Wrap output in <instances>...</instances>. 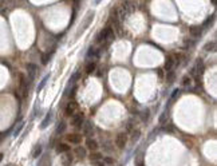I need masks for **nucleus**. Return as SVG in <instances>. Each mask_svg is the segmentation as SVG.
<instances>
[{"label":"nucleus","mask_w":217,"mask_h":166,"mask_svg":"<svg viewBox=\"0 0 217 166\" xmlns=\"http://www.w3.org/2000/svg\"><path fill=\"white\" fill-rule=\"evenodd\" d=\"M114 37V31L110 27H104L96 36V43H103V42H110Z\"/></svg>","instance_id":"nucleus-1"},{"label":"nucleus","mask_w":217,"mask_h":166,"mask_svg":"<svg viewBox=\"0 0 217 166\" xmlns=\"http://www.w3.org/2000/svg\"><path fill=\"white\" fill-rule=\"evenodd\" d=\"M202 72H204V62H202V59H197L196 63H194V66H193V68L190 70V74L200 76Z\"/></svg>","instance_id":"nucleus-2"},{"label":"nucleus","mask_w":217,"mask_h":166,"mask_svg":"<svg viewBox=\"0 0 217 166\" xmlns=\"http://www.w3.org/2000/svg\"><path fill=\"white\" fill-rule=\"evenodd\" d=\"M77 109H78V104L77 102H68V103L66 104V109H64V114L67 115V117H71V115H75V112H77Z\"/></svg>","instance_id":"nucleus-3"},{"label":"nucleus","mask_w":217,"mask_h":166,"mask_svg":"<svg viewBox=\"0 0 217 166\" xmlns=\"http://www.w3.org/2000/svg\"><path fill=\"white\" fill-rule=\"evenodd\" d=\"M83 123H85V115H83L82 112H79V114H75L74 118H72V120H71V125L74 126V127L79 129V127H82Z\"/></svg>","instance_id":"nucleus-4"},{"label":"nucleus","mask_w":217,"mask_h":166,"mask_svg":"<svg viewBox=\"0 0 217 166\" xmlns=\"http://www.w3.org/2000/svg\"><path fill=\"white\" fill-rule=\"evenodd\" d=\"M127 143V135L125 133H121L117 135V139H115V145H117L118 149H123Z\"/></svg>","instance_id":"nucleus-5"},{"label":"nucleus","mask_w":217,"mask_h":166,"mask_svg":"<svg viewBox=\"0 0 217 166\" xmlns=\"http://www.w3.org/2000/svg\"><path fill=\"white\" fill-rule=\"evenodd\" d=\"M26 68H27V74H28L29 82H32V80L35 79V75H36V72H38V66H36V64H34V63H28Z\"/></svg>","instance_id":"nucleus-6"},{"label":"nucleus","mask_w":217,"mask_h":166,"mask_svg":"<svg viewBox=\"0 0 217 166\" xmlns=\"http://www.w3.org/2000/svg\"><path fill=\"white\" fill-rule=\"evenodd\" d=\"M66 141L67 142H71V143H74V145H79L80 142H82V135H80V134H75V133L67 134V135H66Z\"/></svg>","instance_id":"nucleus-7"},{"label":"nucleus","mask_w":217,"mask_h":166,"mask_svg":"<svg viewBox=\"0 0 217 166\" xmlns=\"http://www.w3.org/2000/svg\"><path fill=\"white\" fill-rule=\"evenodd\" d=\"M20 91L23 94V96L26 98L27 94H28V82H27L26 76L23 74H20Z\"/></svg>","instance_id":"nucleus-8"},{"label":"nucleus","mask_w":217,"mask_h":166,"mask_svg":"<svg viewBox=\"0 0 217 166\" xmlns=\"http://www.w3.org/2000/svg\"><path fill=\"white\" fill-rule=\"evenodd\" d=\"M129 7H130V3L125 1L122 5H121L119 10H118V12H119L118 15H121V18L122 19H125V18H127L129 16V12H130V11H129Z\"/></svg>","instance_id":"nucleus-9"},{"label":"nucleus","mask_w":217,"mask_h":166,"mask_svg":"<svg viewBox=\"0 0 217 166\" xmlns=\"http://www.w3.org/2000/svg\"><path fill=\"white\" fill-rule=\"evenodd\" d=\"M93 19H94V13H93V12H90V13H88V15H87V18L85 19V23H83V27H80V28L78 29V32H77V36H79L80 31L83 32L86 28H87L88 26H90V23H91V21H93Z\"/></svg>","instance_id":"nucleus-10"},{"label":"nucleus","mask_w":217,"mask_h":166,"mask_svg":"<svg viewBox=\"0 0 217 166\" xmlns=\"http://www.w3.org/2000/svg\"><path fill=\"white\" fill-rule=\"evenodd\" d=\"M82 131H83V135H90V134H93L94 133L93 123L88 122V120H85V123L82 125Z\"/></svg>","instance_id":"nucleus-11"},{"label":"nucleus","mask_w":217,"mask_h":166,"mask_svg":"<svg viewBox=\"0 0 217 166\" xmlns=\"http://www.w3.org/2000/svg\"><path fill=\"white\" fill-rule=\"evenodd\" d=\"M174 66H176V62H174V58L173 56H168L165 60V70L166 71H173Z\"/></svg>","instance_id":"nucleus-12"},{"label":"nucleus","mask_w":217,"mask_h":166,"mask_svg":"<svg viewBox=\"0 0 217 166\" xmlns=\"http://www.w3.org/2000/svg\"><path fill=\"white\" fill-rule=\"evenodd\" d=\"M189 31H190V35H192L193 37H200L201 34H202V27H200V26H192L189 28Z\"/></svg>","instance_id":"nucleus-13"},{"label":"nucleus","mask_w":217,"mask_h":166,"mask_svg":"<svg viewBox=\"0 0 217 166\" xmlns=\"http://www.w3.org/2000/svg\"><path fill=\"white\" fill-rule=\"evenodd\" d=\"M86 146H87L88 150H91V151H95V150L98 149V142H96L95 139L88 138L87 141H86Z\"/></svg>","instance_id":"nucleus-14"},{"label":"nucleus","mask_w":217,"mask_h":166,"mask_svg":"<svg viewBox=\"0 0 217 166\" xmlns=\"http://www.w3.org/2000/svg\"><path fill=\"white\" fill-rule=\"evenodd\" d=\"M51 119H52V111L47 112V115H46V117H44V119H43V122L40 123V129H46V127H47V126L50 125Z\"/></svg>","instance_id":"nucleus-15"},{"label":"nucleus","mask_w":217,"mask_h":166,"mask_svg":"<svg viewBox=\"0 0 217 166\" xmlns=\"http://www.w3.org/2000/svg\"><path fill=\"white\" fill-rule=\"evenodd\" d=\"M38 166H51V157L48 154H44L40 159V162L38 163Z\"/></svg>","instance_id":"nucleus-16"},{"label":"nucleus","mask_w":217,"mask_h":166,"mask_svg":"<svg viewBox=\"0 0 217 166\" xmlns=\"http://www.w3.org/2000/svg\"><path fill=\"white\" fill-rule=\"evenodd\" d=\"M99 55H101V54H99V51L96 50L95 47H93V46H91V47L88 48L87 54H86V58H93V56H95V58H99Z\"/></svg>","instance_id":"nucleus-17"},{"label":"nucleus","mask_w":217,"mask_h":166,"mask_svg":"<svg viewBox=\"0 0 217 166\" xmlns=\"http://www.w3.org/2000/svg\"><path fill=\"white\" fill-rule=\"evenodd\" d=\"M90 159L93 161V162H98V161L103 159V155H102V153L94 151V153H91V154H90Z\"/></svg>","instance_id":"nucleus-18"},{"label":"nucleus","mask_w":217,"mask_h":166,"mask_svg":"<svg viewBox=\"0 0 217 166\" xmlns=\"http://www.w3.org/2000/svg\"><path fill=\"white\" fill-rule=\"evenodd\" d=\"M56 151L58 153H68L70 151V146L67 143H58V146H56Z\"/></svg>","instance_id":"nucleus-19"},{"label":"nucleus","mask_w":217,"mask_h":166,"mask_svg":"<svg viewBox=\"0 0 217 166\" xmlns=\"http://www.w3.org/2000/svg\"><path fill=\"white\" fill-rule=\"evenodd\" d=\"M96 70V64L94 63V62H90V63H87L86 64V68H85V71L87 72V74H93L94 71Z\"/></svg>","instance_id":"nucleus-20"},{"label":"nucleus","mask_w":217,"mask_h":166,"mask_svg":"<svg viewBox=\"0 0 217 166\" xmlns=\"http://www.w3.org/2000/svg\"><path fill=\"white\" fill-rule=\"evenodd\" d=\"M139 115H141V120L142 122H147L149 120V118H150V110H143V111H141V112H138Z\"/></svg>","instance_id":"nucleus-21"},{"label":"nucleus","mask_w":217,"mask_h":166,"mask_svg":"<svg viewBox=\"0 0 217 166\" xmlns=\"http://www.w3.org/2000/svg\"><path fill=\"white\" fill-rule=\"evenodd\" d=\"M40 154H42V145H36V146L32 149V157L38 158Z\"/></svg>","instance_id":"nucleus-22"},{"label":"nucleus","mask_w":217,"mask_h":166,"mask_svg":"<svg viewBox=\"0 0 217 166\" xmlns=\"http://www.w3.org/2000/svg\"><path fill=\"white\" fill-rule=\"evenodd\" d=\"M75 153H77V157L78 158H85L86 157V149L85 147H77L75 149Z\"/></svg>","instance_id":"nucleus-23"},{"label":"nucleus","mask_w":217,"mask_h":166,"mask_svg":"<svg viewBox=\"0 0 217 166\" xmlns=\"http://www.w3.org/2000/svg\"><path fill=\"white\" fill-rule=\"evenodd\" d=\"M205 51H208V52H213V51H216V43L214 42H209L205 44Z\"/></svg>","instance_id":"nucleus-24"},{"label":"nucleus","mask_w":217,"mask_h":166,"mask_svg":"<svg viewBox=\"0 0 217 166\" xmlns=\"http://www.w3.org/2000/svg\"><path fill=\"white\" fill-rule=\"evenodd\" d=\"M64 130H66V122H64V120H60L58 127H56V134H62Z\"/></svg>","instance_id":"nucleus-25"},{"label":"nucleus","mask_w":217,"mask_h":166,"mask_svg":"<svg viewBox=\"0 0 217 166\" xmlns=\"http://www.w3.org/2000/svg\"><path fill=\"white\" fill-rule=\"evenodd\" d=\"M139 137H141V131H139V130H133V131H131V141H133V142L138 141Z\"/></svg>","instance_id":"nucleus-26"},{"label":"nucleus","mask_w":217,"mask_h":166,"mask_svg":"<svg viewBox=\"0 0 217 166\" xmlns=\"http://www.w3.org/2000/svg\"><path fill=\"white\" fill-rule=\"evenodd\" d=\"M166 80H168V83H173L174 80H176V72L169 71L168 75H166Z\"/></svg>","instance_id":"nucleus-27"},{"label":"nucleus","mask_w":217,"mask_h":166,"mask_svg":"<svg viewBox=\"0 0 217 166\" xmlns=\"http://www.w3.org/2000/svg\"><path fill=\"white\" fill-rule=\"evenodd\" d=\"M48 78H50V75H46V76L43 78L42 82H40V83H39V86H38V91H42L43 88H44V86H46V83H47Z\"/></svg>","instance_id":"nucleus-28"},{"label":"nucleus","mask_w":217,"mask_h":166,"mask_svg":"<svg viewBox=\"0 0 217 166\" xmlns=\"http://www.w3.org/2000/svg\"><path fill=\"white\" fill-rule=\"evenodd\" d=\"M51 54H52V52H46V54H43V55H42V59H40V60H42L43 64H47L48 63V60L51 59Z\"/></svg>","instance_id":"nucleus-29"},{"label":"nucleus","mask_w":217,"mask_h":166,"mask_svg":"<svg viewBox=\"0 0 217 166\" xmlns=\"http://www.w3.org/2000/svg\"><path fill=\"white\" fill-rule=\"evenodd\" d=\"M163 133H168V134H173L174 133V126L173 125H166L162 127Z\"/></svg>","instance_id":"nucleus-30"},{"label":"nucleus","mask_w":217,"mask_h":166,"mask_svg":"<svg viewBox=\"0 0 217 166\" xmlns=\"http://www.w3.org/2000/svg\"><path fill=\"white\" fill-rule=\"evenodd\" d=\"M190 84H192V78L190 76H184L182 78V86H184V87H189Z\"/></svg>","instance_id":"nucleus-31"},{"label":"nucleus","mask_w":217,"mask_h":166,"mask_svg":"<svg viewBox=\"0 0 217 166\" xmlns=\"http://www.w3.org/2000/svg\"><path fill=\"white\" fill-rule=\"evenodd\" d=\"M23 126H24V122H20V123H19V126L15 129V131H13V135L18 137L19 134H20V131H21V129H23Z\"/></svg>","instance_id":"nucleus-32"},{"label":"nucleus","mask_w":217,"mask_h":166,"mask_svg":"<svg viewBox=\"0 0 217 166\" xmlns=\"http://www.w3.org/2000/svg\"><path fill=\"white\" fill-rule=\"evenodd\" d=\"M166 119H168V111H165V112H162V114H161V117H160V123H161V125L166 123Z\"/></svg>","instance_id":"nucleus-33"},{"label":"nucleus","mask_w":217,"mask_h":166,"mask_svg":"<svg viewBox=\"0 0 217 166\" xmlns=\"http://www.w3.org/2000/svg\"><path fill=\"white\" fill-rule=\"evenodd\" d=\"M103 162L107 163V165H114V159L111 157H104L103 158Z\"/></svg>","instance_id":"nucleus-34"},{"label":"nucleus","mask_w":217,"mask_h":166,"mask_svg":"<svg viewBox=\"0 0 217 166\" xmlns=\"http://www.w3.org/2000/svg\"><path fill=\"white\" fill-rule=\"evenodd\" d=\"M126 131H127V133H131V131H133V122H131V120H129V122L126 123Z\"/></svg>","instance_id":"nucleus-35"},{"label":"nucleus","mask_w":217,"mask_h":166,"mask_svg":"<svg viewBox=\"0 0 217 166\" xmlns=\"http://www.w3.org/2000/svg\"><path fill=\"white\" fill-rule=\"evenodd\" d=\"M179 94H181V90H179V88H176V90L173 91V94H171V99H176L177 96H179Z\"/></svg>","instance_id":"nucleus-36"},{"label":"nucleus","mask_w":217,"mask_h":166,"mask_svg":"<svg viewBox=\"0 0 217 166\" xmlns=\"http://www.w3.org/2000/svg\"><path fill=\"white\" fill-rule=\"evenodd\" d=\"M194 42L193 40H185V47H193Z\"/></svg>","instance_id":"nucleus-37"},{"label":"nucleus","mask_w":217,"mask_h":166,"mask_svg":"<svg viewBox=\"0 0 217 166\" xmlns=\"http://www.w3.org/2000/svg\"><path fill=\"white\" fill-rule=\"evenodd\" d=\"M157 74H158V76H160L161 79H162V78H165V75H163V70H162V68H158V70H157Z\"/></svg>","instance_id":"nucleus-38"},{"label":"nucleus","mask_w":217,"mask_h":166,"mask_svg":"<svg viewBox=\"0 0 217 166\" xmlns=\"http://www.w3.org/2000/svg\"><path fill=\"white\" fill-rule=\"evenodd\" d=\"M78 76H79V74H78V72H75V74H74V75H72V76H71V80H70V82H72V83H74L75 80L78 79Z\"/></svg>","instance_id":"nucleus-39"},{"label":"nucleus","mask_w":217,"mask_h":166,"mask_svg":"<svg viewBox=\"0 0 217 166\" xmlns=\"http://www.w3.org/2000/svg\"><path fill=\"white\" fill-rule=\"evenodd\" d=\"M94 166H104V163H102L101 161H98V162H94Z\"/></svg>","instance_id":"nucleus-40"},{"label":"nucleus","mask_w":217,"mask_h":166,"mask_svg":"<svg viewBox=\"0 0 217 166\" xmlns=\"http://www.w3.org/2000/svg\"><path fill=\"white\" fill-rule=\"evenodd\" d=\"M3 157H4V155H3L1 153H0V162H1V161H3Z\"/></svg>","instance_id":"nucleus-41"},{"label":"nucleus","mask_w":217,"mask_h":166,"mask_svg":"<svg viewBox=\"0 0 217 166\" xmlns=\"http://www.w3.org/2000/svg\"><path fill=\"white\" fill-rule=\"evenodd\" d=\"M1 139H3V134L0 133V142H1Z\"/></svg>","instance_id":"nucleus-42"},{"label":"nucleus","mask_w":217,"mask_h":166,"mask_svg":"<svg viewBox=\"0 0 217 166\" xmlns=\"http://www.w3.org/2000/svg\"><path fill=\"white\" fill-rule=\"evenodd\" d=\"M138 166H145V165H142V163H139V165H138Z\"/></svg>","instance_id":"nucleus-43"},{"label":"nucleus","mask_w":217,"mask_h":166,"mask_svg":"<svg viewBox=\"0 0 217 166\" xmlns=\"http://www.w3.org/2000/svg\"><path fill=\"white\" fill-rule=\"evenodd\" d=\"M7 166H13V165H7Z\"/></svg>","instance_id":"nucleus-44"}]
</instances>
